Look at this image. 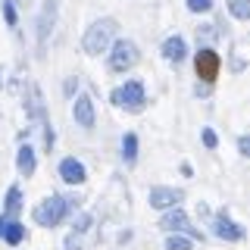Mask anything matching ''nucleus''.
<instances>
[{
  "mask_svg": "<svg viewBox=\"0 0 250 250\" xmlns=\"http://www.w3.org/2000/svg\"><path fill=\"white\" fill-rule=\"evenodd\" d=\"M22 238H25V225L16 222V219H10L6 229H3V241H6V244H22Z\"/></svg>",
  "mask_w": 250,
  "mask_h": 250,
  "instance_id": "14",
  "label": "nucleus"
},
{
  "mask_svg": "<svg viewBox=\"0 0 250 250\" xmlns=\"http://www.w3.org/2000/svg\"><path fill=\"white\" fill-rule=\"evenodd\" d=\"M116 19H100V22H94V25L84 31V53L88 57H100L104 50H109V44H113V38H116Z\"/></svg>",
  "mask_w": 250,
  "mask_h": 250,
  "instance_id": "1",
  "label": "nucleus"
},
{
  "mask_svg": "<svg viewBox=\"0 0 250 250\" xmlns=\"http://www.w3.org/2000/svg\"><path fill=\"white\" fill-rule=\"evenodd\" d=\"M16 166H19L22 175H31L35 172V150H31L28 144H22L19 147V156H16Z\"/></svg>",
  "mask_w": 250,
  "mask_h": 250,
  "instance_id": "13",
  "label": "nucleus"
},
{
  "mask_svg": "<svg viewBox=\"0 0 250 250\" xmlns=\"http://www.w3.org/2000/svg\"><path fill=\"white\" fill-rule=\"evenodd\" d=\"M53 25H57V0H44L41 19H38V41H47Z\"/></svg>",
  "mask_w": 250,
  "mask_h": 250,
  "instance_id": "10",
  "label": "nucleus"
},
{
  "mask_svg": "<svg viewBox=\"0 0 250 250\" xmlns=\"http://www.w3.org/2000/svg\"><path fill=\"white\" fill-rule=\"evenodd\" d=\"M188 10L191 13H207V10H213V0H188Z\"/></svg>",
  "mask_w": 250,
  "mask_h": 250,
  "instance_id": "19",
  "label": "nucleus"
},
{
  "mask_svg": "<svg viewBox=\"0 0 250 250\" xmlns=\"http://www.w3.org/2000/svg\"><path fill=\"white\" fill-rule=\"evenodd\" d=\"M213 231H216L222 241H244V229H241L238 222H231L225 213H219V216L213 219Z\"/></svg>",
  "mask_w": 250,
  "mask_h": 250,
  "instance_id": "8",
  "label": "nucleus"
},
{
  "mask_svg": "<svg viewBox=\"0 0 250 250\" xmlns=\"http://www.w3.org/2000/svg\"><path fill=\"white\" fill-rule=\"evenodd\" d=\"M72 116H75V122L82 125V128H94V104H91V97H75V109H72Z\"/></svg>",
  "mask_w": 250,
  "mask_h": 250,
  "instance_id": "11",
  "label": "nucleus"
},
{
  "mask_svg": "<svg viewBox=\"0 0 250 250\" xmlns=\"http://www.w3.org/2000/svg\"><path fill=\"white\" fill-rule=\"evenodd\" d=\"M163 57H166L169 62H182L188 57V44H185V38H178V35H172L163 41Z\"/></svg>",
  "mask_w": 250,
  "mask_h": 250,
  "instance_id": "12",
  "label": "nucleus"
},
{
  "mask_svg": "<svg viewBox=\"0 0 250 250\" xmlns=\"http://www.w3.org/2000/svg\"><path fill=\"white\" fill-rule=\"evenodd\" d=\"M194 66H197V78H203V82H213V78L219 75V69H222V60H219L216 50L203 47V50H197V60H194Z\"/></svg>",
  "mask_w": 250,
  "mask_h": 250,
  "instance_id": "6",
  "label": "nucleus"
},
{
  "mask_svg": "<svg viewBox=\"0 0 250 250\" xmlns=\"http://www.w3.org/2000/svg\"><path fill=\"white\" fill-rule=\"evenodd\" d=\"M160 225L169 234H185V238H191V241H203V231L191 222V216L182 213V209H172V213H166V216L160 219Z\"/></svg>",
  "mask_w": 250,
  "mask_h": 250,
  "instance_id": "3",
  "label": "nucleus"
},
{
  "mask_svg": "<svg viewBox=\"0 0 250 250\" xmlns=\"http://www.w3.org/2000/svg\"><path fill=\"white\" fill-rule=\"evenodd\" d=\"M66 213H69V200L60 197V194H50L47 200L38 203L31 216H35L38 225H44V229H53V225H60L62 219H66Z\"/></svg>",
  "mask_w": 250,
  "mask_h": 250,
  "instance_id": "2",
  "label": "nucleus"
},
{
  "mask_svg": "<svg viewBox=\"0 0 250 250\" xmlns=\"http://www.w3.org/2000/svg\"><path fill=\"white\" fill-rule=\"evenodd\" d=\"M191 247H194V241L185 238V234H169L166 238V250H191Z\"/></svg>",
  "mask_w": 250,
  "mask_h": 250,
  "instance_id": "18",
  "label": "nucleus"
},
{
  "mask_svg": "<svg viewBox=\"0 0 250 250\" xmlns=\"http://www.w3.org/2000/svg\"><path fill=\"white\" fill-rule=\"evenodd\" d=\"M60 178L66 185H82L84 178H88V172H84V166L75 160V156H66V160L60 163Z\"/></svg>",
  "mask_w": 250,
  "mask_h": 250,
  "instance_id": "9",
  "label": "nucleus"
},
{
  "mask_svg": "<svg viewBox=\"0 0 250 250\" xmlns=\"http://www.w3.org/2000/svg\"><path fill=\"white\" fill-rule=\"evenodd\" d=\"M122 156H125V163H128V166L138 160V135H135V131H128V135L122 138Z\"/></svg>",
  "mask_w": 250,
  "mask_h": 250,
  "instance_id": "15",
  "label": "nucleus"
},
{
  "mask_svg": "<svg viewBox=\"0 0 250 250\" xmlns=\"http://www.w3.org/2000/svg\"><path fill=\"white\" fill-rule=\"evenodd\" d=\"M203 144H207L209 150L216 147V131H213V128H203Z\"/></svg>",
  "mask_w": 250,
  "mask_h": 250,
  "instance_id": "21",
  "label": "nucleus"
},
{
  "mask_svg": "<svg viewBox=\"0 0 250 250\" xmlns=\"http://www.w3.org/2000/svg\"><path fill=\"white\" fill-rule=\"evenodd\" d=\"M6 222H10V216H0V238H3V229H6Z\"/></svg>",
  "mask_w": 250,
  "mask_h": 250,
  "instance_id": "22",
  "label": "nucleus"
},
{
  "mask_svg": "<svg viewBox=\"0 0 250 250\" xmlns=\"http://www.w3.org/2000/svg\"><path fill=\"white\" fill-rule=\"evenodd\" d=\"M19 203H22V191L13 185L10 191H6V216H16V213H19Z\"/></svg>",
  "mask_w": 250,
  "mask_h": 250,
  "instance_id": "16",
  "label": "nucleus"
},
{
  "mask_svg": "<svg viewBox=\"0 0 250 250\" xmlns=\"http://www.w3.org/2000/svg\"><path fill=\"white\" fill-rule=\"evenodd\" d=\"M229 10H231V16L234 19H250V0H229Z\"/></svg>",
  "mask_w": 250,
  "mask_h": 250,
  "instance_id": "17",
  "label": "nucleus"
},
{
  "mask_svg": "<svg viewBox=\"0 0 250 250\" xmlns=\"http://www.w3.org/2000/svg\"><path fill=\"white\" fill-rule=\"evenodd\" d=\"M182 197H185V194L178 191V188H166V185L150 188V207L153 209H172V207L182 203Z\"/></svg>",
  "mask_w": 250,
  "mask_h": 250,
  "instance_id": "7",
  "label": "nucleus"
},
{
  "mask_svg": "<svg viewBox=\"0 0 250 250\" xmlns=\"http://www.w3.org/2000/svg\"><path fill=\"white\" fill-rule=\"evenodd\" d=\"M109 100H113V106H122V109H141L147 94H144V84L141 82H125L122 88H116L109 94Z\"/></svg>",
  "mask_w": 250,
  "mask_h": 250,
  "instance_id": "5",
  "label": "nucleus"
},
{
  "mask_svg": "<svg viewBox=\"0 0 250 250\" xmlns=\"http://www.w3.org/2000/svg\"><path fill=\"white\" fill-rule=\"evenodd\" d=\"M3 16H6V25H16V22H19V19H16V10H13V3H10V0H3Z\"/></svg>",
  "mask_w": 250,
  "mask_h": 250,
  "instance_id": "20",
  "label": "nucleus"
},
{
  "mask_svg": "<svg viewBox=\"0 0 250 250\" xmlns=\"http://www.w3.org/2000/svg\"><path fill=\"white\" fill-rule=\"evenodd\" d=\"M109 47H113V53H109V72H125V69H131L141 60V50L135 41H116Z\"/></svg>",
  "mask_w": 250,
  "mask_h": 250,
  "instance_id": "4",
  "label": "nucleus"
}]
</instances>
